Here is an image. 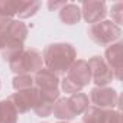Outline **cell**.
<instances>
[{"instance_id": "obj_1", "label": "cell", "mask_w": 123, "mask_h": 123, "mask_svg": "<svg viewBox=\"0 0 123 123\" xmlns=\"http://www.w3.org/2000/svg\"><path fill=\"white\" fill-rule=\"evenodd\" d=\"M42 59L45 68L52 71L54 74H65L73 62L77 59V51L71 43L65 42H56L45 46Z\"/></svg>"}, {"instance_id": "obj_2", "label": "cell", "mask_w": 123, "mask_h": 123, "mask_svg": "<svg viewBox=\"0 0 123 123\" xmlns=\"http://www.w3.org/2000/svg\"><path fill=\"white\" fill-rule=\"evenodd\" d=\"M59 77L56 74H54L52 71H49L48 68H41L38 73H35L33 77V87L38 90V96L39 98L49 101V103H55L59 98Z\"/></svg>"}, {"instance_id": "obj_3", "label": "cell", "mask_w": 123, "mask_h": 123, "mask_svg": "<svg viewBox=\"0 0 123 123\" xmlns=\"http://www.w3.org/2000/svg\"><path fill=\"white\" fill-rule=\"evenodd\" d=\"M42 65H43L42 54L36 49H23L9 61V67L16 75H22V74L32 75L38 73L42 68Z\"/></svg>"}, {"instance_id": "obj_4", "label": "cell", "mask_w": 123, "mask_h": 123, "mask_svg": "<svg viewBox=\"0 0 123 123\" xmlns=\"http://www.w3.org/2000/svg\"><path fill=\"white\" fill-rule=\"evenodd\" d=\"M88 36L100 46H109L122 36V29L111 20H101L88 28Z\"/></svg>"}, {"instance_id": "obj_5", "label": "cell", "mask_w": 123, "mask_h": 123, "mask_svg": "<svg viewBox=\"0 0 123 123\" xmlns=\"http://www.w3.org/2000/svg\"><path fill=\"white\" fill-rule=\"evenodd\" d=\"M87 64H88L90 71H91V81L96 84V87H106L114 78L113 71L106 64L104 58L97 56V55L91 56L87 61Z\"/></svg>"}, {"instance_id": "obj_6", "label": "cell", "mask_w": 123, "mask_h": 123, "mask_svg": "<svg viewBox=\"0 0 123 123\" xmlns=\"http://www.w3.org/2000/svg\"><path fill=\"white\" fill-rule=\"evenodd\" d=\"M90 100L98 109L114 110V107L119 106L120 97L117 91L111 87H94L90 91Z\"/></svg>"}, {"instance_id": "obj_7", "label": "cell", "mask_w": 123, "mask_h": 123, "mask_svg": "<svg viewBox=\"0 0 123 123\" xmlns=\"http://www.w3.org/2000/svg\"><path fill=\"white\" fill-rule=\"evenodd\" d=\"M65 78L70 83H73L75 87H78L80 90H83L86 86H88V83H91V71H90L87 61L75 59L73 65L68 68V71L65 73Z\"/></svg>"}, {"instance_id": "obj_8", "label": "cell", "mask_w": 123, "mask_h": 123, "mask_svg": "<svg viewBox=\"0 0 123 123\" xmlns=\"http://www.w3.org/2000/svg\"><path fill=\"white\" fill-rule=\"evenodd\" d=\"M83 123H122V114L119 110L88 106L83 113Z\"/></svg>"}, {"instance_id": "obj_9", "label": "cell", "mask_w": 123, "mask_h": 123, "mask_svg": "<svg viewBox=\"0 0 123 123\" xmlns=\"http://www.w3.org/2000/svg\"><path fill=\"white\" fill-rule=\"evenodd\" d=\"M9 100L13 104V107L16 109L18 114L28 113L29 110H33V107L38 101V90L35 87H31L26 90L16 91L9 97Z\"/></svg>"}, {"instance_id": "obj_10", "label": "cell", "mask_w": 123, "mask_h": 123, "mask_svg": "<svg viewBox=\"0 0 123 123\" xmlns=\"http://www.w3.org/2000/svg\"><path fill=\"white\" fill-rule=\"evenodd\" d=\"M104 61L113 71L114 78L122 80V70H123V42L117 41L107 46L104 52Z\"/></svg>"}, {"instance_id": "obj_11", "label": "cell", "mask_w": 123, "mask_h": 123, "mask_svg": "<svg viewBox=\"0 0 123 123\" xmlns=\"http://www.w3.org/2000/svg\"><path fill=\"white\" fill-rule=\"evenodd\" d=\"M81 16L87 23H98L104 20L107 15V7L104 2H98V0H88V2L81 3Z\"/></svg>"}, {"instance_id": "obj_12", "label": "cell", "mask_w": 123, "mask_h": 123, "mask_svg": "<svg viewBox=\"0 0 123 123\" xmlns=\"http://www.w3.org/2000/svg\"><path fill=\"white\" fill-rule=\"evenodd\" d=\"M5 35V45L7 43H25V39L28 36V26L22 20L13 19V22L3 31ZM5 48V46H3Z\"/></svg>"}, {"instance_id": "obj_13", "label": "cell", "mask_w": 123, "mask_h": 123, "mask_svg": "<svg viewBox=\"0 0 123 123\" xmlns=\"http://www.w3.org/2000/svg\"><path fill=\"white\" fill-rule=\"evenodd\" d=\"M59 19L65 25H75L81 19V9L74 3H65L59 9Z\"/></svg>"}, {"instance_id": "obj_14", "label": "cell", "mask_w": 123, "mask_h": 123, "mask_svg": "<svg viewBox=\"0 0 123 123\" xmlns=\"http://www.w3.org/2000/svg\"><path fill=\"white\" fill-rule=\"evenodd\" d=\"M52 114H54V117L59 119L61 122H70V120H73L75 117L74 113L71 111L70 106H68V98H65V97H59L54 103Z\"/></svg>"}, {"instance_id": "obj_15", "label": "cell", "mask_w": 123, "mask_h": 123, "mask_svg": "<svg viewBox=\"0 0 123 123\" xmlns=\"http://www.w3.org/2000/svg\"><path fill=\"white\" fill-rule=\"evenodd\" d=\"M88 96L84 93H77L68 97V106L71 109V111L74 113V116H80L83 114L87 109H88Z\"/></svg>"}, {"instance_id": "obj_16", "label": "cell", "mask_w": 123, "mask_h": 123, "mask_svg": "<svg viewBox=\"0 0 123 123\" xmlns=\"http://www.w3.org/2000/svg\"><path fill=\"white\" fill-rule=\"evenodd\" d=\"M18 111L9 98L0 100V123H18Z\"/></svg>"}, {"instance_id": "obj_17", "label": "cell", "mask_w": 123, "mask_h": 123, "mask_svg": "<svg viewBox=\"0 0 123 123\" xmlns=\"http://www.w3.org/2000/svg\"><path fill=\"white\" fill-rule=\"evenodd\" d=\"M23 5V0H0V13L13 18L19 13Z\"/></svg>"}, {"instance_id": "obj_18", "label": "cell", "mask_w": 123, "mask_h": 123, "mask_svg": "<svg viewBox=\"0 0 123 123\" xmlns=\"http://www.w3.org/2000/svg\"><path fill=\"white\" fill-rule=\"evenodd\" d=\"M41 7V2L38 0H23V5L18 13L19 19H28V18H32L36 15V12L39 10Z\"/></svg>"}, {"instance_id": "obj_19", "label": "cell", "mask_w": 123, "mask_h": 123, "mask_svg": "<svg viewBox=\"0 0 123 123\" xmlns=\"http://www.w3.org/2000/svg\"><path fill=\"white\" fill-rule=\"evenodd\" d=\"M12 86H13V88H15L16 91L31 88V87H33V77L29 75V74L16 75V77L12 80Z\"/></svg>"}, {"instance_id": "obj_20", "label": "cell", "mask_w": 123, "mask_h": 123, "mask_svg": "<svg viewBox=\"0 0 123 123\" xmlns=\"http://www.w3.org/2000/svg\"><path fill=\"white\" fill-rule=\"evenodd\" d=\"M122 10H123V3L117 2L111 6V18H113V23H116L117 26L122 23Z\"/></svg>"}, {"instance_id": "obj_21", "label": "cell", "mask_w": 123, "mask_h": 123, "mask_svg": "<svg viewBox=\"0 0 123 123\" xmlns=\"http://www.w3.org/2000/svg\"><path fill=\"white\" fill-rule=\"evenodd\" d=\"M12 22H13V18H9V16H5L0 13V31H5L6 28H9Z\"/></svg>"}, {"instance_id": "obj_22", "label": "cell", "mask_w": 123, "mask_h": 123, "mask_svg": "<svg viewBox=\"0 0 123 123\" xmlns=\"http://www.w3.org/2000/svg\"><path fill=\"white\" fill-rule=\"evenodd\" d=\"M62 6H65V2H48V9L49 10H58L61 9Z\"/></svg>"}, {"instance_id": "obj_23", "label": "cell", "mask_w": 123, "mask_h": 123, "mask_svg": "<svg viewBox=\"0 0 123 123\" xmlns=\"http://www.w3.org/2000/svg\"><path fill=\"white\" fill-rule=\"evenodd\" d=\"M5 46V35H3V31H0V51L3 49Z\"/></svg>"}, {"instance_id": "obj_24", "label": "cell", "mask_w": 123, "mask_h": 123, "mask_svg": "<svg viewBox=\"0 0 123 123\" xmlns=\"http://www.w3.org/2000/svg\"><path fill=\"white\" fill-rule=\"evenodd\" d=\"M58 123H68V122H58Z\"/></svg>"}]
</instances>
